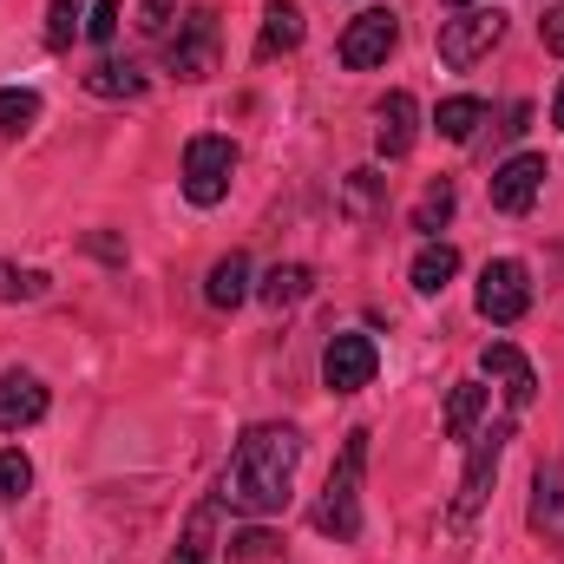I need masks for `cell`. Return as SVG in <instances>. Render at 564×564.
Instances as JSON below:
<instances>
[{"instance_id": "1", "label": "cell", "mask_w": 564, "mask_h": 564, "mask_svg": "<svg viewBox=\"0 0 564 564\" xmlns=\"http://www.w3.org/2000/svg\"><path fill=\"white\" fill-rule=\"evenodd\" d=\"M295 466H302V433L295 426H250L217 479V506L243 512V519H270L289 506V486H295Z\"/></svg>"}, {"instance_id": "2", "label": "cell", "mask_w": 564, "mask_h": 564, "mask_svg": "<svg viewBox=\"0 0 564 564\" xmlns=\"http://www.w3.org/2000/svg\"><path fill=\"white\" fill-rule=\"evenodd\" d=\"M361 473H368V426H355L341 440V459H335V473L322 486V506H315V532H328L341 545L361 539Z\"/></svg>"}, {"instance_id": "3", "label": "cell", "mask_w": 564, "mask_h": 564, "mask_svg": "<svg viewBox=\"0 0 564 564\" xmlns=\"http://www.w3.org/2000/svg\"><path fill=\"white\" fill-rule=\"evenodd\" d=\"M499 40H506V13H499L492 0H479V7H459L453 20H440V66L466 73V66H479V59H486Z\"/></svg>"}, {"instance_id": "4", "label": "cell", "mask_w": 564, "mask_h": 564, "mask_svg": "<svg viewBox=\"0 0 564 564\" xmlns=\"http://www.w3.org/2000/svg\"><path fill=\"white\" fill-rule=\"evenodd\" d=\"M230 177H237V144L230 139L204 132V139L184 144V197H191L197 210L224 204V197H230Z\"/></svg>"}, {"instance_id": "5", "label": "cell", "mask_w": 564, "mask_h": 564, "mask_svg": "<svg viewBox=\"0 0 564 564\" xmlns=\"http://www.w3.org/2000/svg\"><path fill=\"white\" fill-rule=\"evenodd\" d=\"M466 473H459V499H453V519H473L499 479V459H506V440H512V421H492V426H473L466 433Z\"/></svg>"}, {"instance_id": "6", "label": "cell", "mask_w": 564, "mask_h": 564, "mask_svg": "<svg viewBox=\"0 0 564 564\" xmlns=\"http://www.w3.org/2000/svg\"><path fill=\"white\" fill-rule=\"evenodd\" d=\"M401 46V20H394V7H368V13H355L348 26H341V66H355V73H368V66H388V53Z\"/></svg>"}, {"instance_id": "7", "label": "cell", "mask_w": 564, "mask_h": 564, "mask_svg": "<svg viewBox=\"0 0 564 564\" xmlns=\"http://www.w3.org/2000/svg\"><path fill=\"white\" fill-rule=\"evenodd\" d=\"M473 302H479V315H486V322L512 328V322L532 308V276H525V263H512V257L486 263V270H479V289H473Z\"/></svg>"}, {"instance_id": "8", "label": "cell", "mask_w": 564, "mask_h": 564, "mask_svg": "<svg viewBox=\"0 0 564 564\" xmlns=\"http://www.w3.org/2000/svg\"><path fill=\"white\" fill-rule=\"evenodd\" d=\"M375 368H381L375 335H328V348H322V388H335V394H361V388L375 381Z\"/></svg>"}, {"instance_id": "9", "label": "cell", "mask_w": 564, "mask_h": 564, "mask_svg": "<svg viewBox=\"0 0 564 564\" xmlns=\"http://www.w3.org/2000/svg\"><path fill=\"white\" fill-rule=\"evenodd\" d=\"M164 59H171L177 79H204L210 59H217V13H210V7H191V13L177 20V33L164 40Z\"/></svg>"}, {"instance_id": "10", "label": "cell", "mask_w": 564, "mask_h": 564, "mask_svg": "<svg viewBox=\"0 0 564 564\" xmlns=\"http://www.w3.org/2000/svg\"><path fill=\"white\" fill-rule=\"evenodd\" d=\"M545 158L539 151H519V158H506L499 171H492V204L506 210V217H525L532 204H539V191H545Z\"/></svg>"}, {"instance_id": "11", "label": "cell", "mask_w": 564, "mask_h": 564, "mask_svg": "<svg viewBox=\"0 0 564 564\" xmlns=\"http://www.w3.org/2000/svg\"><path fill=\"white\" fill-rule=\"evenodd\" d=\"M479 375H492V381L506 388V408H512V414H525V408L539 401V375H532V361H525L512 341H486V348H479Z\"/></svg>"}, {"instance_id": "12", "label": "cell", "mask_w": 564, "mask_h": 564, "mask_svg": "<svg viewBox=\"0 0 564 564\" xmlns=\"http://www.w3.org/2000/svg\"><path fill=\"white\" fill-rule=\"evenodd\" d=\"M421 139V106H414V93H388L381 106H375V151L394 164V158H408Z\"/></svg>"}, {"instance_id": "13", "label": "cell", "mask_w": 564, "mask_h": 564, "mask_svg": "<svg viewBox=\"0 0 564 564\" xmlns=\"http://www.w3.org/2000/svg\"><path fill=\"white\" fill-rule=\"evenodd\" d=\"M46 421V381L40 375H0V433H20V426Z\"/></svg>"}, {"instance_id": "14", "label": "cell", "mask_w": 564, "mask_h": 564, "mask_svg": "<svg viewBox=\"0 0 564 564\" xmlns=\"http://www.w3.org/2000/svg\"><path fill=\"white\" fill-rule=\"evenodd\" d=\"M532 532L564 545V473L558 466H539L532 473Z\"/></svg>"}, {"instance_id": "15", "label": "cell", "mask_w": 564, "mask_h": 564, "mask_svg": "<svg viewBox=\"0 0 564 564\" xmlns=\"http://www.w3.org/2000/svg\"><path fill=\"white\" fill-rule=\"evenodd\" d=\"M250 295H257V282H250V257H243V250H230V257L210 263V276H204V302H210V308H237V302H250Z\"/></svg>"}, {"instance_id": "16", "label": "cell", "mask_w": 564, "mask_h": 564, "mask_svg": "<svg viewBox=\"0 0 564 564\" xmlns=\"http://www.w3.org/2000/svg\"><path fill=\"white\" fill-rule=\"evenodd\" d=\"M295 46H302V7L295 0H263V40H257V53L276 59V53H295Z\"/></svg>"}, {"instance_id": "17", "label": "cell", "mask_w": 564, "mask_h": 564, "mask_svg": "<svg viewBox=\"0 0 564 564\" xmlns=\"http://www.w3.org/2000/svg\"><path fill=\"white\" fill-rule=\"evenodd\" d=\"M308 289H315V276H308V263H276L270 276L257 282V302L263 308H295V302H308Z\"/></svg>"}, {"instance_id": "18", "label": "cell", "mask_w": 564, "mask_h": 564, "mask_svg": "<svg viewBox=\"0 0 564 564\" xmlns=\"http://www.w3.org/2000/svg\"><path fill=\"white\" fill-rule=\"evenodd\" d=\"M217 552V499H204L197 512H191V525H184V539H177V552L164 564H210Z\"/></svg>"}, {"instance_id": "19", "label": "cell", "mask_w": 564, "mask_h": 564, "mask_svg": "<svg viewBox=\"0 0 564 564\" xmlns=\"http://www.w3.org/2000/svg\"><path fill=\"white\" fill-rule=\"evenodd\" d=\"M408 276H414V289H421V295H440L446 282L459 276V250L433 237V243H426L421 257H414V270H408Z\"/></svg>"}, {"instance_id": "20", "label": "cell", "mask_w": 564, "mask_h": 564, "mask_svg": "<svg viewBox=\"0 0 564 564\" xmlns=\"http://www.w3.org/2000/svg\"><path fill=\"white\" fill-rule=\"evenodd\" d=\"M433 126H440V139L466 144L473 132H479V126H486V99H473V93H459V99H440Z\"/></svg>"}, {"instance_id": "21", "label": "cell", "mask_w": 564, "mask_h": 564, "mask_svg": "<svg viewBox=\"0 0 564 564\" xmlns=\"http://www.w3.org/2000/svg\"><path fill=\"white\" fill-rule=\"evenodd\" d=\"M86 93H99V99H139L144 73L139 66H119V59H99V66L86 73Z\"/></svg>"}, {"instance_id": "22", "label": "cell", "mask_w": 564, "mask_h": 564, "mask_svg": "<svg viewBox=\"0 0 564 564\" xmlns=\"http://www.w3.org/2000/svg\"><path fill=\"white\" fill-rule=\"evenodd\" d=\"M486 401H492V394H486L479 381H459V388L446 394V433H453V440H466V433L479 426V414H486Z\"/></svg>"}, {"instance_id": "23", "label": "cell", "mask_w": 564, "mask_h": 564, "mask_svg": "<svg viewBox=\"0 0 564 564\" xmlns=\"http://www.w3.org/2000/svg\"><path fill=\"white\" fill-rule=\"evenodd\" d=\"M40 119V93L33 86H0V139H20Z\"/></svg>"}, {"instance_id": "24", "label": "cell", "mask_w": 564, "mask_h": 564, "mask_svg": "<svg viewBox=\"0 0 564 564\" xmlns=\"http://www.w3.org/2000/svg\"><path fill=\"white\" fill-rule=\"evenodd\" d=\"M453 204H459V191H453V184H446V177H440V184H426L421 210H414V230H421L426 243H433V237H440V230H446V217H453Z\"/></svg>"}, {"instance_id": "25", "label": "cell", "mask_w": 564, "mask_h": 564, "mask_svg": "<svg viewBox=\"0 0 564 564\" xmlns=\"http://www.w3.org/2000/svg\"><path fill=\"white\" fill-rule=\"evenodd\" d=\"M26 486H33V459L13 453V446H0V499H20Z\"/></svg>"}, {"instance_id": "26", "label": "cell", "mask_w": 564, "mask_h": 564, "mask_svg": "<svg viewBox=\"0 0 564 564\" xmlns=\"http://www.w3.org/2000/svg\"><path fill=\"white\" fill-rule=\"evenodd\" d=\"M46 295V276L40 270H7L0 263V302H40Z\"/></svg>"}, {"instance_id": "27", "label": "cell", "mask_w": 564, "mask_h": 564, "mask_svg": "<svg viewBox=\"0 0 564 564\" xmlns=\"http://www.w3.org/2000/svg\"><path fill=\"white\" fill-rule=\"evenodd\" d=\"M263 558H276V539L270 532H237L230 539V564H263Z\"/></svg>"}, {"instance_id": "28", "label": "cell", "mask_w": 564, "mask_h": 564, "mask_svg": "<svg viewBox=\"0 0 564 564\" xmlns=\"http://www.w3.org/2000/svg\"><path fill=\"white\" fill-rule=\"evenodd\" d=\"M112 33H119V0H93V7H86V40L106 46Z\"/></svg>"}, {"instance_id": "29", "label": "cell", "mask_w": 564, "mask_h": 564, "mask_svg": "<svg viewBox=\"0 0 564 564\" xmlns=\"http://www.w3.org/2000/svg\"><path fill=\"white\" fill-rule=\"evenodd\" d=\"M539 40H545V53H558V59H564V0H558V7H545V20H539Z\"/></svg>"}, {"instance_id": "30", "label": "cell", "mask_w": 564, "mask_h": 564, "mask_svg": "<svg viewBox=\"0 0 564 564\" xmlns=\"http://www.w3.org/2000/svg\"><path fill=\"white\" fill-rule=\"evenodd\" d=\"M73 40V0H53V20H46V46H66Z\"/></svg>"}, {"instance_id": "31", "label": "cell", "mask_w": 564, "mask_h": 564, "mask_svg": "<svg viewBox=\"0 0 564 564\" xmlns=\"http://www.w3.org/2000/svg\"><path fill=\"white\" fill-rule=\"evenodd\" d=\"M139 13H144V20H139L144 33H164V26H171V0H144Z\"/></svg>"}, {"instance_id": "32", "label": "cell", "mask_w": 564, "mask_h": 564, "mask_svg": "<svg viewBox=\"0 0 564 564\" xmlns=\"http://www.w3.org/2000/svg\"><path fill=\"white\" fill-rule=\"evenodd\" d=\"M552 126H558V132H564V86H558V93H552Z\"/></svg>"}, {"instance_id": "33", "label": "cell", "mask_w": 564, "mask_h": 564, "mask_svg": "<svg viewBox=\"0 0 564 564\" xmlns=\"http://www.w3.org/2000/svg\"><path fill=\"white\" fill-rule=\"evenodd\" d=\"M453 7H479V0H453Z\"/></svg>"}]
</instances>
